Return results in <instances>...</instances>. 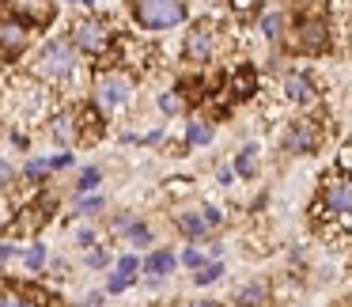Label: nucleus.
Listing matches in <instances>:
<instances>
[{
	"mask_svg": "<svg viewBox=\"0 0 352 307\" xmlns=\"http://www.w3.org/2000/svg\"><path fill=\"white\" fill-rule=\"evenodd\" d=\"M235 304L239 307H265L269 304V284L265 281L243 284V288H239V296H235Z\"/></svg>",
	"mask_w": 352,
	"mask_h": 307,
	"instance_id": "f8f14e48",
	"label": "nucleus"
},
{
	"mask_svg": "<svg viewBox=\"0 0 352 307\" xmlns=\"http://www.w3.org/2000/svg\"><path fill=\"white\" fill-rule=\"evenodd\" d=\"M258 27H261V34H265L269 42H276V39L284 34V16H280V12H265Z\"/></svg>",
	"mask_w": 352,
	"mask_h": 307,
	"instance_id": "6ab92c4d",
	"label": "nucleus"
},
{
	"mask_svg": "<svg viewBox=\"0 0 352 307\" xmlns=\"http://www.w3.org/2000/svg\"><path fill=\"white\" fill-rule=\"evenodd\" d=\"M235 175H243V178H254V171H258V145H246L243 152L235 156Z\"/></svg>",
	"mask_w": 352,
	"mask_h": 307,
	"instance_id": "dca6fc26",
	"label": "nucleus"
},
{
	"mask_svg": "<svg viewBox=\"0 0 352 307\" xmlns=\"http://www.w3.org/2000/svg\"><path fill=\"white\" fill-rule=\"evenodd\" d=\"M201 216H205L208 228H220V224H223V213H220L216 205H205V209H201Z\"/></svg>",
	"mask_w": 352,
	"mask_h": 307,
	"instance_id": "c85d7f7f",
	"label": "nucleus"
},
{
	"mask_svg": "<svg viewBox=\"0 0 352 307\" xmlns=\"http://www.w3.org/2000/svg\"><path fill=\"white\" fill-rule=\"evenodd\" d=\"M23 262H27V269H31V273H38V269L46 266V246L34 243L31 251H23Z\"/></svg>",
	"mask_w": 352,
	"mask_h": 307,
	"instance_id": "4be33fe9",
	"label": "nucleus"
},
{
	"mask_svg": "<svg viewBox=\"0 0 352 307\" xmlns=\"http://www.w3.org/2000/svg\"><path fill=\"white\" fill-rule=\"evenodd\" d=\"M65 167H72V152H61L50 160V171H65Z\"/></svg>",
	"mask_w": 352,
	"mask_h": 307,
	"instance_id": "2f4dec72",
	"label": "nucleus"
},
{
	"mask_svg": "<svg viewBox=\"0 0 352 307\" xmlns=\"http://www.w3.org/2000/svg\"><path fill=\"white\" fill-rule=\"evenodd\" d=\"M284 145H288L292 156H314L322 148V125L314 118H299V122H292Z\"/></svg>",
	"mask_w": 352,
	"mask_h": 307,
	"instance_id": "6e6552de",
	"label": "nucleus"
},
{
	"mask_svg": "<svg viewBox=\"0 0 352 307\" xmlns=\"http://www.w3.org/2000/svg\"><path fill=\"white\" fill-rule=\"evenodd\" d=\"M212 54H216V31H212V23H193L190 31H186V42H182V57L190 65H205V61H212Z\"/></svg>",
	"mask_w": 352,
	"mask_h": 307,
	"instance_id": "39448f33",
	"label": "nucleus"
},
{
	"mask_svg": "<svg viewBox=\"0 0 352 307\" xmlns=\"http://www.w3.org/2000/svg\"><path fill=\"white\" fill-rule=\"evenodd\" d=\"M46 175H50V160H27L23 178H31V182H42Z\"/></svg>",
	"mask_w": 352,
	"mask_h": 307,
	"instance_id": "5701e85b",
	"label": "nucleus"
},
{
	"mask_svg": "<svg viewBox=\"0 0 352 307\" xmlns=\"http://www.w3.org/2000/svg\"><path fill=\"white\" fill-rule=\"evenodd\" d=\"M182 107H186V103H182V95H178V92H163L160 95V110H163V114H178Z\"/></svg>",
	"mask_w": 352,
	"mask_h": 307,
	"instance_id": "b1692460",
	"label": "nucleus"
},
{
	"mask_svg": "<svg viewBox=\"0 0 352 307\" xmlns=\"http://www.w3.org/2000/svg\"><path fill=\"white\" fill-rule=\"evenodd\" d=\"M80 4H87V8H95V4H99V0H80Z\"/></svg>",
	"mask_w": 352,
	"mask_h": 307,
	"instance_id": "ea45409f",
	"label": "nucleus"
},
{
	"mask_svg": "<svg viewBox=\"0 0 352 307\" xmlns=\"http://www.w3.org/2000/svg\"><path fill=\"white\" fill-rule=\"evenodd\" d=\"M284 95H288V103H296V107L318 103V87H314V80L307 76V72H288V76H284Z\"/></svg>",
	"mask_w": 352,
	"mask_h": 307,
	"instance_id": "9d476101",
	"label": "nucleus"
},
{
	"mask_svg": "<svg viewBox=\"0 0 352 307\" xmlns=\"http://www.w3.org/2000/svg\"><path fill=\"white\" fill-rule=\"evenodd\" d=\"M76 239H80V246H87V251L95 246V231H91V228H80V235H76Z\"/></svg>",
	"mask_w": 352,
	"mask_h": 307,
	"instance_id": "473e14b6",
	"label": "nucleus"
},
{
	"mask_svg": "<svg viewBox=\"0 0 352 307\" xmlns=\"http://www.w3.org/2000/svg\"><path fill=\"white\" fill-rule=\"evenodd\" d=\"M212 137H216V129H212V122H208V118H193L190 129H186V145H190V148L208 145Z\"/></svg>",
	"mask_w": 352,
	"mask_h": 307,
	"instance_id": "2eb2a0df",
	"label": "nucleus"
},
{
	"mask_svg": "<svg viewBox=\"0 0 352 307\" xmlns=\"http://www.w3.org/2000/svg\"><path fill=\"white\" fill-rule=\"evenodd\" d=\"M72 46H76V54H87V57H107L110 54V42H114V34H110V27L102 23V19H80L76 27H72Z\"/></svg>",
	"mask_w": 352,
	"mask_h": 307,
	"instance_id": "20e7f679",
	"label": "nucleus"
},
{
	"mask_svg": "<svg viewBox=\"0 0 352 307\" xmlns=\"http://www.w3.org/2000/svg\"><path fill=\"white\" fill-rule=\"evenodd\" d=\"M129 284H133V277H125V273H114V277L107 281V292H110V296H118V292H125Z\"/></svg>",
	"mask_w": 352,
	"mask_h": 307,
	"instance_id": "bb28decb",
	"label": "nucleus"
},
{
	"mask_svg": "<svg viewBox=\"0 0 352 307\" xmlns=\"http://www.w3.org/2000/svg\"><path fill=\"white\" fill-rule=\"evenodd\" d=\"M12 178H16V171H12L8 163L0 160V186H12Z\"/></svg>",
	"mask_w": 352,
	"mask_h": 307,
	"instance_id": "72a5a7b5",
	"label": "nucleus"
},
{
	"mask_svg": "<svg viewBox=\"0 0 352 307\" xmlns=\"http://www.w3.org/2000/svg\"><path fill=\"white\" fill-rule=\"evenodd\" d=\"M190 307H223L220 299H197V304H190Z\"/></svg>",
	"mask_w": 352,
	"mask_h": 307,
	"instance_id": "58836bf2",
	"label": "nucleus"
},
{
	"mask_svg": "<svg viewBox=\"0 0 352 307\" xmlns=\"http://www.w3.org/2000/svg\"><path fill=\"white\" fill-rule=\"evenodd\" d=\"M186 16H190L186 0H133V19L140 31H170L186 23Z\"/></svg>",
	"mask_w": 352,
	"mask_h": 307,
	"instance_id": "f03ea898",
	"label": "nucleus"
},
{
	"mask_svg": "<svg viewBox=\"0 0 352 307\" xmlns=\"http://www.w3.org/2000/svg\"><path fill=\"white\" fill-rule=\"evenodd\" d=\"M296 46L303 50V54H322V50L329 46V27H326V19L307 16L303 23L296 27Z\"/></svg>",
	"mask_w": 352,
	"mask_h": 307,
	"instance_id": "1a4fd4ad",
	"label": "nucleus"
},
{
	"mask_svg": "<svg viewBox=\"0 0 352 307\" xmlns=\"http://www.w3.org/2000/svg\"><path fill=\"white\" fill-rule=\"evenodd\" d=\"M182 262H186L190 269H197V266H205V254H201L197 246H186V251H182Z\"/></svg>",
	"mask_w": 352,
	"mask_h": 307,
	"instance_id": "cd10ccee",
	"label": "nucleus"
},
{
	"mask_svg": "<svg viewBox=\"0 0 352 307\" xmlns=\"http://www.w3.org/2000/svg\"><path fill=\"white\" fill-rule=\"evenodd\" d=\"M223 277V262H205V266H197L193 269V284H212V281H220Z\"/></svg>",
	"mask_w": 352,
	"mask_h": 307,
	"instance_id": "a211bd4d",
	"label": "nucleus"
},
{
	"mask_svg": "<svg viewBox=\"0 0 352 307\" xmlns=\"http://www.w3.org/2000/svg\"><path fill=\"white\" fill-rule=\"evenodd\" d=\"M231 92H235L239 99H250V95L258 92V80H254V69H239L235 76H231Z\"/></svg>",
	"mask_w": 352,
	"mask_h": 307,
	"instance_id": "f3484780",
	"label": "nucleus"
},
{
	"mask_svg": "<svg viewBox=\"0 0 352 307\" xmlns=\"http://www.w3.org/2000/svg\"><path fill=\"white\" fill-rule=\"evenodd\" d=\"M65 4H80V0H65Z\"/></svg>",
	"mask_w": 352,
	"mask_h": 307,
	"instance_id": "a19ab883",
	"label": "nucleus"
},
{
	"mask_svg": "<svg viewBox=\"0 0 352 307\" xmlns=\"http://www.w3.org/2000/svg\"><path fill=\"white\" fill-rule=\"evenodd\" d=\"M76 213H80V216H99V213H102V198H80Z\"/></svg>",
	"mask_w": 352,
	"mask_h": 307,
	"instance_id": "a878e982",
	"label": "nucleus"
},
{
	"mask_svg": "<svg viewBox=\"0 0 352 307\" xmlns=\"http://www.w3.org/2000/svg\"><path fill=\"white\" fill-rule=\"evenodd\" d=\"M318 213L337 216V220H344V224L352 220V178H337V182H329L326 190H322Z\"/></svg>",
	"mask_w": 352,
	"mask_h": 307,
	"instance_id": "423d86ee",
	"label": "nucleus"
},
{
	"mask_svg": "<svg viewBox=\"0 0 352 307\" xmlns=\"http://www.w3.org/2000/svg\"><path fill=\"white\" fill-rule=\"evenodd\" d=\"M137 269H140L137 254H122V258H118V273H125V277H133V281H137Z\"/></svg>",
	"mask_w": 352,
	"mask_h": 307,
	"instance_id": "393cba45",
	"label": "nucleus"
},
{
	"mask_svg": "<svg viewBox=\"0 0 352 307\" xmlns=\"http://www.w3.org/2000/svg\"><path fill=\"white\" fill-rule=\"evenodd\" d=\"M0 307H34L27 296H16V292H8V296H0Z\"/></svg>",
	"mask_w": 352,
	"mask_h": 307,
	"instance_id": "c756f323",
	"label": "nucleus"
},
{
	"mask_svg": "<svg viewBox=\"0 0 352 307\" xmlns=\"http://www.w3.org/2000/svg\"><path fill=\"white\" fill-rule=\"evenodd\" d=\"M125 239H129L133 246H152V228H148V224H137V220H133L129 228H125Z\"/></svg>",
	"mask_w": 352,
	"mask_h": 307,
	"instance_id": "412c9836",
	"label": "nucleus"
},
{
	"mask_svg": "<svg viewBox=\"0 0 352 307\" xmlns=\"http://www.w3.org/2000/svg\"><path fill=\"white\" fill-rule=\"evenodd\" d=\"M87 266H91V269L110 266V254H107V251H91V254H87Z\"/></svg>",
	"mask_w": 352,
	"mask_h": 307,
	"instance_id": "7c9ffc66",
	"label": "nucleus"
},
{
	"mask_svg": "<svg viewBox=\"0 0 352 307\" xmlns=\"http://www.w3.org/2000/svg\"><path fill=\"white\" fill-rule=\"evenodd\" d=\"M163 140V133L160 129H152V133H144V145H160Z\"/></svg>",
	"mask_w": 352,
	"mask_h": 307,
	"instance_id": "e433bc0d",
	"label": "nucleus"
},
{
	"mask_svg": "<svg viewBox=\"0 0 352 307\" xmlns=\"http://www.w3.org/2000/svg\"><path fill=\"white\" fill-rule=\"evenodd\" d=\"M102 299H107V296H102V292H91V296L84 299V307H102Z\"/></svg>",
	"mask_w": 352,
	"mask_h": 307,
	"instance_id": "c9c22d12",
	"label": "nucleus"
},
{
	"mask_svg": "<svg viewBox=\"0 0 352 307\" xmlns=\"http://www.w3.org/2000/svg\"><path fill=\"white\" fill-rule=\"evenodd\" d=\"M133 76L122 69H102L99 76H95V107L102 110V114H114V110H122L125 103H133Z\"/></svg>",
	"mask_w": 352,
	"mask_h": 307,
	"instance_id": "7ed1b4c3",
	"label": "nucleus"
},
{
	"mask_svg": "<svg viewBox=\"0 0 352 307\" xmlns=\"http://www.w3.org/2000/svg\"><path fill=\"white\" fill-rule=\"evenodd\" d=\"M76 65H80V54L69 39H50L38 50V57H34V76L50 80V84H61V80H72Z\"/></svg>",
	"mask_w": 352,
	"mask_h": 307,
	"instance_id": "f257e3e1",
	"label": "nucleus"
},
{
	"mask_svg": "<svg viewBox=\"0 0 352 307\" xmlns=\"http://www.w3.org/2000/svg\"><path fill=\"white\" fill-rule=\"evenodd\" d=\"M31 23H23L19 16H0V57H19L31 46Z\"/></svg>",
	"mask_w": 352,
	"mask_h": 307,
	"instance_id": "0eeeda50",
	"label": "nucleus"
},
{
	"mask_svg": "<svg viewBox=\"0 0 352 307\" xmlns=\"http://www.w3.org/2000/svg\"><path fill=\"white\" fill-rule=\"evenodd\" d=\"M175 224H178V231H182L186 239H193V243H197V239H205L208 231H212V228L205 224V216H201V213H178Z\"/></svg>",
	"mask_w": 352,
	"mask_h": 307,
	"instance_id": "ddd939ff",
	"label": "nucleus"
},
{
	"mask_svg": "<svg viewBox=\"0 0 352 307\" xmlns=\"http://www.w3.org/2000/svg\"><path fill=\"white\" fill-rule=\"evenodd\" d=\"M99 182H102V171L99 167H84V171H80V178H76V193L99 190Z\"/></svg>",
	"mask_w": 352,
	"mask_h": 307,
	"instance_id": "aec40b11",
	"label": "nucleus"
},
{
	"mask_svg": "<svg viewBox=\"0 0 352 307\" xmlns=\"http://www.w3.org/2000/svg\"><path fill=\"white\" fill-rule=\"evenodd\" d=\"M16 246H12V243H0V266H4V262H8V258H16Z\"/></svg>",
	"mask_w": 352,
	"mask_h": 307,
	"instance_id": "f704fd0d",
	"label": "nucleus"
},
{
	"mask_svg": "<svg viewBox=\"0 0 352 307\" xmlns=\"http://www.w3.org/2000/svg\"><path fill=\"white\" fill-rule=\"evenodd\" d=\"M175 266H178V258H175L170 251H152V254L144 258V273H148V277H167Z\"/></svg>",
	"mask_w": 352,
	"mask_h": 307,
	"instance_id": "4468645a",
	"label": "nucleus"
},
{
	"mask_svg": "<svg viewBox=\"0 0 352 307\" xmlns=\"http://www.w3.org/2000/svg\"><path fill=\"white\" fill-rule=\"evenodd\" d=\"M231 178H235V171H231V167H220V182L231 186Z\"/></svg>",
	"mask_w": 352,
	"mask_h": 307,
	"instance_id": "4c0bfd02",
	"label": "nucleus"
},
{
	"mask_svg": "<svg viewBox=\"0 0 352 307\" xmlns=\"http://www.w3.org/2000/svg\"><path fill=\"white\" fill-rule=\"evenodd\" d=\"M50 137L57 140V145L72 148L80 140V118L72 114V110H61V114H54V122H50Z\"/></svg>",
	"mask_w": 352,
	"mask_h": 307,
	"instance_id": "9b49d317",
	"label": "nucleus"
}]
</instances>
